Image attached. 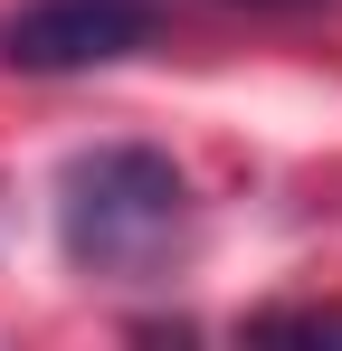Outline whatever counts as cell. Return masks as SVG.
Segmentation results:
<instances>
[{"instance_id": "cell-1", "label": "cell", "mask_w": 342, "mask_h": 351, "mask_svg": "<svg viewBox=\"0 0 342 351\" xmlns=\"http://www.w3.org/2000/svg\"><path fill=\"white\" fill-rule=\"evenodd\" d=\"M181 228V171L143 143H105L67 171V247L86 266H152Z\"/></svg>"}, {"instance_id": "cell-2", "label": "cell", "mask_w": 342, "mask_h": 351, "mask_svg": "<svg viewBox=\"0 0 342 351\" xmlns=\"http://www.w3.org/2000/svg\"><path fill=\"white\" fill-rule=\"evenodd\" d=\"M152 38V0H19L0 19V66L19 76H86Z\"/></svg>"}, {"instance_id": "cell-3", "label": "cell", "mask_w": 342, "mask_h": 351, "mask_svg": "<svg viewBox=\"0 0 342 351\" xmlns=\"http://www.w3.org/2000/svg\"><path fill=\"white\" fill-rule=\"evenodd\" d=\"M266 332H342V313H266Z\"/></svg>"}, {"instance_id": "cell-4", "label": "cell", "mask_w": 342, "mask_h": 351, "mask_svg": "<svg viewBox=\"0 0 342 351\" xmlns=\"http://www.w3.org/2000/svg\"><path fill=\"white\" fill-rule=\"evenodd\" d=\"M247 10H295V0H247Z\"/></svg>"}]
</instances>
